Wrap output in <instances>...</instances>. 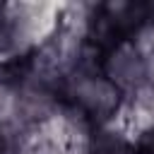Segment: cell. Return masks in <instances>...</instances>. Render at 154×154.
<instances>
[{"label":"cell","mask_w":154,"mask_h":154,"mask_svg":"<svg viewBox=\"0 0 154 154\" xmlns=\"http://www.w3.org/2000/svg\"><path fill=\"white\" fill-rule=\"evenodd\" d=\"M79 154H135L132 135L125 132L118 123L89 128L82 132Z\"/></svg>","instance_id":"1"},{"label":"cell","mask_w":154,"mask_h":154,"mask_svg":"<svg viewBox=\"0 0 154 154\" xmlns=\"http://www.w3.org/2000/svg\"><path fill=\"white\" fill-rule=\"evenodd\" d=\"M26 135L10 118H0V154H24Z\"/></svg>","instance_id":"2"},{"label":"cell","mask_w":154,"mask_h":154,"mask_svg":"<svg viewBox=\"0 0 154 154\" xmlns=\"http://www.w3.org/2000/svg\"><path fill=\"white\" fill-rule=\"evenodd\" d=\"M132 144H135V154H154V125H147L140 132H135Z\"/></svg>","instance_id":"3"}]
</instances>
